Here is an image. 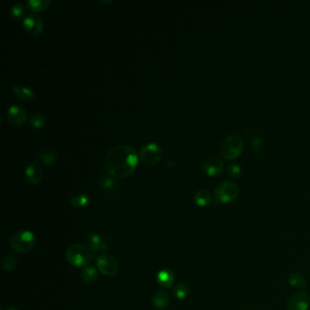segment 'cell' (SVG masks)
I'll list each match as a JSON object with an SVG mask.
<instances>
[{
	"label": "cell",
	"mask_w": 310,
	"mask_h": 310,
	"mask_svg": "<svg viewBox=\"0 0 310 310\" xmlns=\"http://www.w3.org/2000/svg\"><path fill=\"white\" fill-rule=\"evenodd\" d=\"M212 199L213 197L211 193L206 189H199L194 195V200L196 202V205H199L201 208L210 205Z\"/></svg>",
	"instance_id": "2e32d148"
},
{
	"label": "cell",
	"mask_w": 310,
	"mask_h": 310,
	"mask_svg": "<svg viewBox=\"0 0 310 310\" xmlns=\"http://www.w3.org/2000/svg\"><path fill=\"white\" fill-rule=\"evenodd\" d=\"M169 302H170V297H169V294L163 290L157 292L152 297L153 305L160 309L167 307L169 305Z\"/></svg>",
	"instance_id": "ac0fdd59"
},
{
	"label": "cell",
	"mask_w": 310,
	"mask_h": 310,
	"mask_svg": "<svg viewBox=\"0 0 310 310\" xmlns=\"http://www.w3.org/2000/svg\"><path fill=\"white\" fill-rule=\"evenodd\" d=\"M17 265V260L16 256L13 255H7L2 260V268L6 271L10 272L16 268Z\"/></svg>",
	"instance_id": "83f0119b"
},
{
	"label": "cell",
	"mask_w": 310,
	"mask_h": 310,
	"mask_svg": "<svg viewBox=\"0 0 310 310\" xmlns=\"http://www.w3.org/2000/svg\"><path fill=\"white\" fill-rule=\"evenodd\" d=\"M310 305V297L305 292L292 294L287 303V310H307Z\"/></svg>",
	"instance_id": "ba28073f"
},
{
	"label": "cell",
	"mask_w": 310,
	"mask_h": 310,
	"mask_svg": "<svg viewBox=\"0 0 310 310\" xmlns=\"http://www.w3.org/2000/svg\"><path fill=\"white\" fill-rule=\"evenodd\" d=\"M138 163L137 152L128 145H118L111 148L106 156L107 171L115 178L130 176Z\"/></svg>",
	"instance_id": "6da1fadb"
},
{
	"label": "cell",
	"mask_w": 310,
	"mask_h": 310,
	"mask_svg": "<svg viewBox=\"0 0 310 310\" xmlns=\"http://www.w3.org/2000/svg\"><path fill=\"white\" fill-rule=\"evenodd\" d=\"M189 293V288L185 283H178L173 287L174 296L178 299H184Z\"/></svg>",
	"instance_id": "cb8c5ba5"
},
{
	"label": "cell",
	"mask_w": 310,
	"mask_h": 310,
	"mask_svg": "<svg viewBox=\"0 0 310 310\" xmlns=\"http://www.w3.org/2000/svg\"><path fill=\"white\" fill-rule=\"evenodd\" d=\"M43 176H44V170L42 169L41 165L37 161L34 160L28 163L26 168V177L29 182L37 185L38 183L41 182Z\"/></svg>",
	"instance_id": "8fae6325"
},
{
	"label": "cell",
	"mask_w": 310,
	"mask_h": 310,
	"mask_svg": "<svg viewBox=\"0 0 310 310\" xmlns=\"http://www.w3.org/2000/svg\"><path fill=\"white\" fill-rule=\"evenodd\" d=\"M25 13H26V7L22 2H17L11 6L10 14L12 19L19 20L23 18Z\"/></svg>",
	"instance_id": "44dd1931"
},
{
	"label": "cell",
	"mask_w": 310,
	"mask_h": 310,
	"mask_svg": "<svg viewBox=\"0 0 310 310\" xmlns=\"http://www.w3.org/2000/svg\"><path fill=\"white\" fill-rule=\"evenodd\" d=\"M242 169L241 167L237 163H232V164L228 165L227 168V174L228 177L232 179H237L240 178L241 176Z\"/></svg>",
	"instance_id": "4316f807"
},
{
	"label": "cell",
	"mask_w": 310,
	"mask_h": 310,
	"mask_svg": "<svg viewBox=\"0 0 310 310\" xmlns=\"http://www.w3.org/2000/svg\"><path fill=\"white\" fill-rule=\"evenodd\" d=\"M96 263L98 270L107 277H113L119 272V263L111 255H99L96 259Z\"/></svg>",
	"instance_id": "52a82bcc"
},
{
	"label": "cell",
	"mask_w": 310,
	"mask_h": 310,
	"mask_svg": "<svg viewBox=\"0 0 310 310\" xmlns=\"http://www.w3.org/2000/svg\"><path fill=\"white\" fill-rule=\"evenodd\" d=\"M287 282L293 287L305 288L307 286V281L305 277L299 272H292L287 277Z\"/></svg>",
	"instance_id": "e0dca14e"
},
{
	"label": "cell",
	"mask_w": 310,
	"mask_h": 310,
	"mask_svg": "<svg viewBox=\"0 0 310 310\" xmlns=\"http://www.w3.org/2000/svg\"><path fill=\"white\" fill-rule=\"evenodd\" d=\"M39 159L45 164L51 165L53 164L57 160L58 155H57L55 151L48 149V150L42 151L41 153L39 154Z\"/></svg>",
	"instance_id": "484cf974"
},
{
	"label": "cell",
	"mask_w": 310,
	"mask_h": 310,
	"mask_svg": "<svg viewBox=\"0 0 310 310\" xmlns=\"http://www.w3.org/2000/svg\"><path fill=\"white\" fill-rule=\"evenodd\" d=\"M2 310H18L16 307H8V308H6V309Z\"/></svg>",
	"instance_id": "f546056e"
},
{
	"label": "cell",
	"mask_w": 310,
	"mask_h": 310,
	"mask_svg": "<svg viewBox=\"0 0 310 310\" xmlns=\"http://www.w3.org/2000/svg\"><path fill=\"white\" fill-rule=\"evenodd\" d=\"M23 26L25 29L29 34L37 36L43 31V20L42 18L37 13H29L25 17L23 20Z\"/></svg>",
	"instance_id": "9c48e42d"
},
{
	"label": "cell",
	"mask_w": 310,
	"mask_h": 310,
	"mask_svg": "<svg viewBox=\"0 0 310 310\" xmlns=\"http://www.w3.org/2000/svg\"><path fill=\"white\" fill-rule=\"evenodd\" d=\"M66 257L70 265L76 268L87 267L93 260L92 251L84 245L75 244L69 246L66 252Z\"/></svg>",
	"instance_id": "7a4b0ae2"
},
{
	"label": "cell",
	"mask_w": 310,
	"mask_h": 310,
	"mask_svg": "<svg viewBox=\"0 0 310 310\" xmlns=\"http://www.w3.org/2000/svg\"><path fill=\"white\" fill-rule=\"evenodd\" d=\"M250 147L252 152L259 154L264 148V139L261 136H254L251 138Z\"/></svg>",
	"instance_id": "d4e9b609"
},
{
	"label": "cell",
	"mask_w": 310,
	"mask_h": 310,
	"mask_svg": "<svg viewBox=\"0 0 310 310\" xmlns=\"http://www.w3.org/2000/svg\"><path fill=\"white\" fill-rule=\"evenodd\" d=\"M163 155L162 147L156 143H148L143 146L139 152L140 160L147 165L158 163Z\"/></svg>",
	"instance_id": "8992f818"
},
{
	"label": "cell",
	"mask_w": 310,
	"mask_h": 310,
	"mask_svg": "<svg viewBox=\"0 0 310 310\" xmlns=\"http://www.w3.org/2000/svg\"><path fill=\"white\" fill-rule=\"evenodd\" d=\"M36 244L34 234L28 230H20L15 233L10 239V247L17 253H27L32 249Z\"/></svg>",
	"instance_id": "277c9868"
},
{
	"label": "cell",
	"mask_w": 310,
	"mask_h": 310,
	"mask_svg": "<svg viewBox=\"0 0 310 310\" xmlns=\"http://www.w3.org/2000/svg\"><path fill=\"white\" fill-rule=\"evenodd\" d=\"M89 203V196L86 194H78L76 196H72L70 199V204L74 208H85Z\"/></svg>",
	"instance_id": "603a6c76"
},
{
	"label": "cell",
	"mask_w": 310,
	"mask_h": 310,
	"mask_svg": "<svg viewBox=\"0 0 310 310\" xmlns=\"http://www.w3.org/2000/svg\"><path fill=\"white\" fill-rule=\"evenodd\" d=\"M81 279L84 283L86 284H94L98 278V272L95 268H93L91 266H87L83 269L81 272Z\"/></svg>",
	"instance_id": "d6986e66"
},
{
	"label": "cell",
	"mask_w": 310,
	"mask_h": 310,
	"mask_svg": "<svg viewBox=\"0 0 310 310\" xmlns=\"http://www.w3.org/2000/svg\"><path fill=\"white\" fill-rule=\"evenodd\" d=\"M244 150V141L238 135H229L225 137L220 145V154L225 160H234Z\"/></svg>",
	"instance_id": "3957f363"
},
{
	"label": "cell",
	"mask_w": 310,
	"mask_h": 310,
	"mask_svg": "<svg viewBox=\"0 0 310 310\" xmlns=\"http://www.w3.org/2000/svg\"><path fill=\"white\" fill-rule=\"evenodd\" d=\"M13 91L17 96H19V98H21L23 100H33L36 97V94H35V92L33 91L32 89H30L27 87H24V86H14Z\"/></svg>",
	"instance_id": "ffe728a7"
},
{
	"label": "cell",
	"mask_w": 310,
	"mask_h": 310,
	"mask_svg": "<svg viewBox=\"0 0 310 310\" xmlns=\"http://www.w3.org/2000/svg\"><path fill=\"white\" fill-rule=\"evenodd\" d=\"M99 187L105 191L112 192L119 187V182L116 178L110 175H102L98 178Z\"/></svg>",
	"instance_id": "9a60e30c"
},
{
	"label": "cell",
	"mask_w": 310,
	"mask_h": 310,
	"mask_svg": "<svg viewBox=\"0 0 310 310\" xmlns=\"http://www.w3.org/2000/svg\"><path fill=\"white\" fill-rule=\"evenodd\" d=\"M174 280H175V275L170 269H162L157 276V281L161 287H171L174 284Z\"/></svg>",
	"instance_id": "5bb4252c"
},
{
	"label": "cell",
	"mask_w": 310,
	"mask_h": 310,
	"mask_svg": "<svg viewBox=\"0 0 310 310\" xmlns=\"http://www.w3.org/2000/svg\"><path fill=\"white\" fill-rule=\"evenodd\" d=\"M86 246H87L92 252H99L100 250H105L107 248L106 244L100 235L97 233H89L85 238Z\"/></svg>",
	"instance_id": "4fadbf2b"
},
{
	"label": "cell",
	"mask_w": 310,
	"mask_h": 310,
	"mask_svg": "<svg viewBox=\"0 0 310 310\" xmlns=\"http://www.w3.org/2000/svg\"><path fill=\"white\" fill-rule=\"evenodd\" d=\"M7 117L10 123L19 126L26 121L27 119V111L21 106H10L7 112Z\"/></svg>",
	"instance_id": "7c38bea8"
},
{
	"label": "cell",
	"mask_w": 310,
	"mask_h": 310,
	"mask_svg": "<svg viewBox=\"0 0 310 310\" xmlns=\"http://www.w3.org/2000/svg\"><path fill=\"white\" fill-rule=\"evenodd\" d=\"M202 169L208 176L216 177L222 172L224 162L218 157H210L204 160Z\"/></svg>",
	"instance_id": "30bf717a"
},
{
	"label": "cell",
	"mask_w": 310,
	"mask_h": 310,
	"mask_svg": "<svg viewBox=\"0 0 310 310\" xmlns=\"http://www.w3.org/2000/svg\"><path fill=\"white\" fill-rule=\"evenodd\" d=\"M50 3V0H28L27 6L29 10L37 12L46 10Z\"/></svg>",
	"instance_id": "7402d4cb"
},
{
	"label": "cell",
	"mask_w": 310,
	"mask_h": 310,
	"mask_svg": "<svg viewBox=\"0 0 310 310\" xmlns=\"http://www.w3.org/2000/svg\"><path fill=\"white\" fill-rule=\"evenodd\" d=\"M239 195V188L235 183L225 180L219 182L215 188L216 203H231L236 200Z\"/></svg>",
	"instance_id": "5b68a950"
},
{
	"label": "cell",
	"mask_w": 310,
	"mask_h": 310,
	"mask_svg": "<svg viewBox=\"0 0 310 310\" xmlns=\"http://www.w3.org/2000/svg\"><path fill=\"white\" fill-rule=\"evenodd\" d=\"M45 117L40 113H34L29 118V123L32 126L33 128H40L45 124Z\"/></svg>",
	"instance_id": "f1b7e54d"
}]
</instances>
